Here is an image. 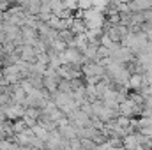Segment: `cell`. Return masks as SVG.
<instances>
[{
  "instance_id": "obj_6",
  "label": "cell",
  "mask_w": 152,
  "mask_h": 150,
  "mask_svg": "<svg viewBox=\"0 0 152 150\" xmlns=\"http://www.w3.org/2000/svg\"><path fill=\"white\" fill-rule=\"evenodd\" d=\"M39 115H41V110L39 108H25V113H23L21 118H23V122H25L27 127H32V125L37 124Z\"/></svg>"
},
{
  "instance_id": "obj_8",
  "label": "cell",
  "mask_w": 152,
  "mask_h": 150,
  "mask_svg": "<svg viewBox=\"0 0 152 150\" xmlns=\"http://www.w3.org/2000/svg\"><path fill=\"white\" fill-rule=\"evenodd\" d=\"M127 7H129V12L147 11V9H152V0H133V2H127Z\"/></svg>"
},
{
  "instance_id": "obj_13",
  "label": "cell",
  "mask_w": 152,
  "mask_h": 150,
  "mask_svg": "<svg viewBox=\"0 0 152 150\" xmlns=\"http://www.w3.org/2000/svg\"><path fill=\"white\" fill-rule=\"evenodd\" d=\"M50 9H51V14L53 16H58L60 11L64 9V2L62 0H51L50 2Z\"/></svg>"
},
{
  "instance_id": "obj_9",
  "label": "cell",
  "mask_w": 152,
  "mask_h": 150,
  "mask_svg": "<svg viewBox=\"0 0 152 150\" xmlns=\"http://www.w3.org/2000/svg\"><path fill=\"white\" fill-rule=\"evenodd\" d=\"M4 36L7 41H16L18 37H21V30L20 27H14V25H9V23H4Z\"/></svg>"
},
{
  "instance_id": "obj_4",
  "label": "cell",
  "mask_w": 152,
  "mask_h": 150,
  "mask_svg": "<svg viewBox=\"0 0 152 150\" xmlns=\"http://www.w3.org/2000/svg\"><path fill=\"white\" fill-rule=\"evenodd\" d=\"M2 110H4V113H5V118H7V120H18V118L23 117V113H25V106L11 103V104H7V106L2 108Z\"/></svg>"
},
{
  "instance_id": "obj_16",
  "label": "cell",
  "mask_w": 152,
  "mask_h": 150,
  "mask_svg": "<svg viewBox=\"0 0 152 150\" xmlns=\"http://www.w3.org/2000/svg\"><path fill=\"white\" fill-rule=\"evenodd\" d=\"M0 23H4V12H0Z\"/></svg>"
},
{
  "instance_id": "obj_1",
  "label": "cell",
  "mask_w": 152,
  "mask_h": 150,
  "mask_svg": "<svg viewBox=\"0 0 152 150\" xmlns=\"http://www.w3.org/2000/svg\"><path fill=\"white\" fill-rule=\"evenodd\" d=\"M46 149L48 150H67L69 149V141L60 136L58 129H55V131H50V133H48Z\"/></svg>"
},
{
  "instance_id": "obj_10",
  "label": "cell",
  "mask_w": 152,
  "mask_h": 150,
  "mask_svg": "<svg viewBox=\"0 0 152 150\" xmlns=\"http://www.w3.org/2000/svg\"><path fill=\"white\" fill-rule=\"evenodd\" d=\"M75 37H76V36L69 30V28H66V30H60V32H58V39H60V41H64L67 46H71V44H73Z\"/></svg>"
},
{
  "instance_id": "obj_5",
  "label": "cell",
  "mask_w": 152,
  "mask_h": 150,
  "mask_svg": "<svg viewBox=\"0 0 152 150\" xmlns=\"http://www.w3.org/2000/svg\"><path fill=\"white\" fill-rule=\"evenodd\" d=\"M21 37H23V44H28V46H36V42L39 41V34L36 28H30V27H21Z\"/></svg>"
},
{
  "instance_id": "obj_2",
  "label": "cell",
  "mask_w": 152,
  "mask_h": 150,
  "mask_svg": "<svg viewBox=\"0 0 152 150\" xmlns=\"http://www.w3.org/2000/svg\"><path fill=\"white\" fill-rule=\"evenodd\" d=\"M142 106L134 104L131 99H126L124 103L118 104V115L122 117H127V118H134V117H142Z\"/></svg>"
},
{
  "instance_id": "obj_7",
  "label": "cell",
  "mask_w": 152,
  "mask_h": 150,
  "mask_svg": "<svg viewBox=\"0 0 152 150\" xmlns=\"http://www.w3.org/2000/svg\"><path fill=\"white\" fill-rule=\"evenodd\" d=\"M58 133H60V136H62L64 140H67V141L78 138V129L73 127L71 124H62V125H58Z\"/></svg>"
},
{
  "instance_id": "obj_14",
  "label": "cell",
  "mask_w": 152,
  "mask_h": 150,
  "mask_svg": "<svg viewBox=\"0 0 152 150\" xmlns=\"http://www.w3.org/2000/svg\"><path fill=\"white\" fill-rule=\"evenodd\" d=\"M36 62L41 64V66H48V64H50V57H48V53H37V55H36Z\"/></svg>"
},
{
  "instance_id": "obj_3",
  "label": "cell",
  "mask_w": 152,
  "mask_h": 150,
  "mask_svg": "<svg viewBox=\"0 0 152 150\" xmlns=\"http://www.w3.org/2000/svg\"><path fill=\"white\" fill-rule=\"evenodd\" d=\"M2 76H4V83L5 85H14V83H20L23 79V76L20 73L18 66L12 64V66H4L2 67Z\"/></svg>"
},
{
  "instance_id": "obj_11",
  "label": "cell",
  "mask_w": 152,
  "mask_h": 150,
  "mask_svg": "<svg viewBox=\"0 0 152 150\" xmlns=\"http://www.w3.org/2000/svg\"><path fill=\"white\" fill-rule=\"evenodd\" d=\"M30 129H32L34 136H37L39 140H42V141H46V140H48V131H46V129H44L42 125H39V124H36V125H32Z\"/></svg>"
},
{
  "instance_id": "obj_12",
  "label": "cell",
  "mask_w": 152,
  "mask_h": 150,
  "mask_svg": "<svg viewBox=\"0 0 152 150\" xmlns=\"http://www.w3.org/2000/svg\"><path fill=\"white\" fill-rule=\"evenodd\" d=\"M11 127H12V133H14V134H18V133H21V131H25V129H27V125H25L23 118L11 120Z\"/></svg>"
},
{
  "instance_id": "obj_18",
  "label": "cell",
  "mask_w": 152,
  "mask_h": 150,
  "mask_svg": "<svg viewBox=\"0 0 152 150\" xmlns=\"http://www.w3.org/2000/svg\"><path fill=\"white\" fill-rule=\"evenodd\" d=\"M126 2H133V0H126Z\"/></svg>"
},
{
  "instance_id": "obj_17",
  "label": "cell",
  "mask_w": 152,
  "mask_h": 150,
  "mask_svg": "<svg viewBox=\"0 0 152 150\" xmlns=\"http://www.w3.org/2000/svg\"><path fill=\"white\" fill-rule=\"evenodd\" d=\"M0 32H4V23H0Z\"/></svg>"
},
{
  "instance_id": "obj_15",
  "label": "cell",
  "mask_w": 152,
  "mask_h": 150,
  "mask_svg": "<svg viewBox=\"0 0 152 150\" xmlns=\"http://www.w3.org/2000/svg\"><path fill=\"white\" fill-rule=\"evenodd\" d=\"M7 104H11V95H9V92H0V108H5Z\"/></svg>"
}]
</instances>
